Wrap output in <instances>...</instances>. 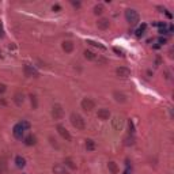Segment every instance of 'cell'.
I'll list each match as a JSON object with an SVG mask.
<instances>
[{"label":"cell","mask_w":174,"mask_h":174,"mask_svg":"<svg viewBox=\"0 0 174 174\" xmlns=\"http://www.w3.org/2000/svg\"><path fill=\"white\" fill-rule=\"evenodd\" d=\"M57 132L61 135L63 139H65V140H71V135H69V132H68L67 129H65V127H63V125H57Z\"/></svg>","instance_id":"obj_7"},{"label":"cell","mask_w":174,"mask_h":174,"mask_svg":"<svg viewBox=\"0 0 174 174\" xmlns=\"http://www.w3.org/2000/svg\"><path fill=\"white\" fill-rule=\"evenodd\" d=\"M109 21H108V19H99V21H98V27H99V29H102V30H105V29H108V27H109Z\"/></svg>","instance_id":"obj_14"},{"label":"cell","mask_w":174,"mask_h":174,"mask_svg":"<svg viewBox=\"0 0 174 174\" xmlns=\"http://www.w3.org/2000/svg\"><path fill=\"white\" fill-rule=\"evenodd\" d=\"M71 124L79 131H83V129H84V127H86L83 117L80 114H78V113H72V114H71Z\"/></svg>","instance_id":"obj_2"},{"label":"cell","mask_w":174,"mask_h":174,"mask_svg":"<svg viewBox=\"0 0 174 174\" xmlns=\"http://www.w3.org/2000/svg\"><path fill=\"white\" fill-rule=\"evenodd\" d=\"M125 19H127V22H129L131 25H136L139 22L137 11H135V10H127V11H125Z\"/></svg>","instance_id":"obj_3"},{"label":"cell","mask_w":174,"mask_h":174,"mask_svg":"<svg viewBox=\"0 0 174 174\" xmlns=\"http://www.w3.org/2000/svg\"><path fill=\"white\" fill-rule=\"evenodd\" d=\"M94 12H95V14H97V15L102 14V12H103V6H101V4L95 6V7H94Z\"/></svg>","instance_id":"obj_21"},{"label":"cell","mask_w":174,"mask_h":174,"mask_svg":"<svg viewBox=\"0 0 174 174\" xmlns=\"http://www.w3.org/2000/svg\"><path fill=\"white\" fill-rule=\"evenodd\" d=\"M30 128V124L27 122V121H22V122H18V124L14 127V131H12V133H14V136L16 139H22V136H23L25 131L29 129Z\"/></svg>","instance_id":"obj_1"},{"label":"cell","mask_w":174,"mask_h":174,"mask_svg":"<svg viewBox=\"0 0 174 174\" xmlns=\"http://www.w3.org/2000/svg\"><path fill=\"white\" fill-rule=\"evenodd\" d=\"M84 57L89 60H99V57H97L93 52H90V50H84Z\"/></svg>","instance_id":"obj_16"},{"label":"cell","mask_w":174,"mask_h":174,"mask_svg":"<svg viewBox=\"0 0 174 174\" xmlns=\"http://www.w3.org/2000/svg\"><path fill=\"white\" fill-rule=\"evenodd\" d=\"M15 102L18 103V105H21V103L23 102V95H21V94H16V95H15Z\"/></svg>","instance_id":"obj_22"},{"label":"cell","mask_w":174,"mask_h":174,"mask_svg":"<svg viewBox=\"0 0 174 174\" xmlns=\"http://www.w3.org/2000/svg\"><path fill=\"white\" fill-rule=\"evenodd\" d=\"M4 36V30H3V26L0 25V37H3Z\"/></svg>","instance_id":"obj_28"},{"label":"cell","mask_w":174,"mask_h":174,"mask_svg":"<svg viewBox=\"0 0 174 174\" xmlns=\"http://www.w3.org/2000/svg\"><path fill=\"white\" fill-rule=\"evenodd\" d=\"M25 143H26L27 146H34L37 143V139L36 136H33V135H29L26 139H25Z\"/></svg>","instance_id":"obj_13"},{"label":"cell","mask_w":174,"mask_h":174,"mask_svg":"<svg viewBox=\"0 0 174 174\" xmlns=\"http://www.w3.org/2000/svg\"><path fill=\"white\" fill-rule=\"evenodd\" d=\"M146 27H147V26H146V25H142V26H140L137 30H136V36H137V37H142L143 34H144Z\"/></svg>","instance_id":"obj_20"},{"label":"cell","mask_w":174,"mask_h":174,"mask_svg":"<svg viewBox=\"0 0 174 174\" xmlns=\"http://www.w3.org/2000/svg\"><path fill=\"white\" fill-rule=\"evenodd\" d=\"M53 173L55 174H69V173H68V170L65 169V166H63V165H56V166H55Z\"/></svg>","instance_id":"obj_9"},{"label":"cell","mask_w":174,"mask_h":174,"mask_svg":"<svg viewBox=\"0 0 174 174\" xmlns=\"http://www.w3.org/2000/svg\"><path fill=\"white\" fill-rule=\"evenodd\" d=\"M31 103H34V108L37 106V102H36V97H33V95H31Z\"/></svg>","instance_id":"obj_29"},{"label":"cell","mask_w":174,"mask_h":174,"mask_svg":"<svg viewBox=\"0 0 174 174\" xmlns=\"http://www.w3.org/2000/svg\"><path fill=\"white\" fill-rule=\"evenodd\" d=\"M4 171H6V165L4 163H0V174L4 173Z\"/></svg>","instance_id":"obj_26"},{"label":"cell","mask_w":174,"mask_h":174,"mask_svg":"<svg viewBox=\"0 0 174 174\" xmlns=\"http://www.w3.org/2000/svg\"><path fill=\"white\" fill-rule=\"evenodd\" d=\"M108 167H109V170L112 171L113 174H117L118 173V167H117V165H116L114 162H109V163H108Z\"/></svg>","instance_id":"obj_18"},{"label":"cell","mask_w":174,"mask_h":174,"mask_svg":"<svg viewBox=\"0 0 174 174\" xmlns=\"http://www.w3.org/2000/svg\"><path fill=\"white\" fill-rule=\"evenodd\" d=\"M94 108H95V102L93 99H90V98H84V99L82 101V109L83 110H86V112H91Z\"/></svg>","instance_id":"obj_5"},{"label":"cell","mask_w":174,"mask_h":174,"mask_svg":"<svg viewBox=\"0 0 174 174\" xmlns=\"http://www.w3.org/2000/svg\"><path fill=\"white\" fill-rule=\"evenodd\" d=\"M114 52H116V53H118V55H121V56H122V52H121V50H118L117 48H114Z\"/></svg>","instance_id":"obj_30"},{"label":"cell","mask_w":174,"mask_h":174,"mask_svg":"<svg viewBox=\"0 0 174 174\" xmlns=\"http://www.w3.org/2000/svg\"><path fill=\"white\" fill-rule=\"evenodd\" d=\"M15 163H16V166H18V167H25L26 161H25L22 156H16V158H15Z\"/></svg>","instance_id":"obj_17"},{"label":"cell","mask_w":174,"mask_h":174,"mask_svg":"<svg viewBox=\"0 0 174 174\" xmlns=\"http://www.w3.org/2000/svg\"><path fill=\"white\" fill-rule=\"evenodd\" d=\"M86 148H87L89 151H93L95 148V144H94V142H93L91 139H87V140H86Z\"/></svg>","instance_id":"obj_19"},{"label":"cell","mask_w":174,"mask_h":174,"mask_svg":"<svg viewBox=\"0 0 174 174\" xmlns=\"http://www.w3.org/2000/svg\"><path fill=\"white\" fill-rule=\"evenodd\" d=\"M98 117H99L101 120H108V118L110 117V112L108 109H99L98 110Z\"/></svg>","instance_id":"obj_10"},{"label":"cell","mask_w":174,"mask_h":174,"mask_svg":"<svg viewBox=\"0 0 174 174\" xmlns=\"http://www.w3.org/2000/svg\"><path fill=\"white\" fill-rule=\"evenodd\" d=\"M25 72H26L27 76H33V75L37 76V75H38V72H37L34 68H30V65H27V64L25 65Z\"/></svg>","instance_id":"obj_11"},{"label":"cell","mask_w":174,"mask_h":174,"mask_svg":"<svg viewBox=\"0 0 174 174\" xmlns=\"http://www.w3.org/2000/svg\"><path fill=\"white\" fill-rule=\"evenodd\" d=\"M65 165H67V166H69V167H71V169H76V166L74 165V162H72L71 159H67V161H65Z\"/></svg>","instance_id":"obj_23"},{"label":"cell","mask_w":174,"mask_h":174,"mask_svg":"<svg viewBox=\"0 0 174 174\" xmlns=\"http://www.w3.org/2000/svg\"><path fill=\"white\" fill-rule=\"evenodd\" d=\"M129 132L131 133L135 132V128H133V122H132V121H129Z\"/></svg>","instance_id":"obj_27"},{"label":"cell","mask_w":174,"mask_h":174,"mask_svg":"<svg viewBox=\"0 0 174 174\" xmlns=\"http://www.w3.org/2000/svg\"><path fill=\"white\" fill-rule=\"evenodd\" d=\"M116 74H117L120 78H128V76H131V71L128 69V68H125V67L117 68V69H116Z\"/></svg>","instance_id":"obj_8"},{"label":"cell","mask_w":174,"mask_h":174,"mask_svg":"<svg viewBox=\"0 0 174 174\" xmlns=\"http://www.w3.org/2000/svg\"><path fill=\"white\" fill-rule=\"evenodd\" d=\"M112 125L116 131H121L122 127H124V120H122L121 117H114L112 120Z\"/></svg>","instance_id":"obj_6"},{"label":"cell","mask_w":174,"mask_h":174,"mask_svg":"<svg viewBox=\"0 0 174 174\" xmlns=\"http://www.w3.org/2000/svg\"><path fill=\"white\" fill-rule=\"evenodd\" d=\"M52 116H53L55 120H61L63 116H64V109L61 108V105H59V103L55 105L53 109H52Z\"/></svg>","instance_id":"obj_4"},{"label":"cell","mask_w":174,"mask_h":174,"mask_svg":"<svg viewBox=\"0 0 174 174\" xmlns=\"http://www.w3.org/2000/svg\"><path fill=\"white\" fill-rule=\"evenodd\" d=\"M89 44H91V45H94V46H98V48H101V49H105V46H102V45H99V44H97V42H94V41H87Z\"/></svg>","instance_id":"obj_24"},{"label":"cell","mask_w":174,"mask_h":174,"mask_svg":"<svg viewBox=\"0 0 174 174\" xmlns=\"http://www.w3.org/2000/svg\"><path fill=\"white\" fill-rule=\"evenodd\" d=\"M63 49L69 53V52H72V49H74V44H72L71 41H64L63 42Z\"/></svg>","instance_id":"obj_12"},{"label":"cell","mask_w":174,"mask_h":174,"mask_svg":"<svg viewBox=\"0 0 174 174\" xmlns=\"http://www.w3.org/2000/svg\"><path fill=\"white\" fill-rule=\"evenodd\" d=\"M6 84H3V83H0V94H3L4 91H6Z\"/></svg>","instance_id":"obj_25"},{"label":"cell","mask_w":174,"mask_h":174,"mask_svg":"<svg viewBox=\"0 0 174 174\" xmlns=\"http://www.w3.org/2000/svg\"><path fill=\"white\" fill-rule=\"evenodd\" d=\"M113 95H114L116 97V101H117V102H125V95L122 94V93H118V91H114L113 93Z\"/></svg>","instance_id":"obj_15"}]
</instances>
